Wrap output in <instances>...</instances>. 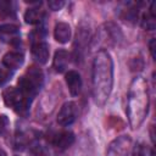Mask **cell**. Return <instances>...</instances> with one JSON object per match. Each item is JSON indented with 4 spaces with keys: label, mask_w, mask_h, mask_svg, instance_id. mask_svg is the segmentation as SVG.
I'll return each mask as SVG.
<instances>
[{
    "label": "cell",
    "mask_w": 156,
    "mask_h": 156,
    "mask_svg": "<svg viewBox=\"0 0 156 156\" xmlns=\"http://www.w3.org/2000/svg\"><path fill=\"white\" fill-rule=\"evenodd\" d=\"M10 126V121L9 117L6 115H0V135H4Z\"/></svg>",
    "instance_id": "17"
},
{
    "label": "cell",
    "mask_w": 156,
    "mask_h": 156,
    "mask_svg": "<svg viewBox=\"0 0 156 156\" xmlns=\"http://www.w3.org/2000/svg\"><path fill=\"white\" fill-rule=\"evenodd\" d=\"M20 32V27L12 22H4L0 24V33L4 35H16Z\"/></svg>",
    "instance_id": "15"
},
{
    "label": "cell",
    "mask_w": 156,
    "mask_h": 156,
    "mask_svg": "<svg viewBox=\"0 0 156 156\" xmlns=\"http://www.w3.org/2000/svg\"><path fill=\"white\" fill-rule=\"evenodd\" d=\"M67 65H68V54H67V51L63 50V49L57 50L55 52L54 61H52V66H54L55 71L61 73L67 68Z\"/></svg>",
    "instance_id": "12"
},
{
    "label": "cell",
    "mask_w": 156,
    "mask_h": 156,
    "mask_svg": "<svg viewBox=\"0 0 156 156\" xmlns=\"http://www.w3.org/2000/svg\"><path fill=\"white\" fill-rule=\"evenodd\" d=\"M0 13L1 18H16L15 4L12 1H0Z\"/></svg>",
    "instance_id": "14"
},
{
    "label": "cell",
    "mask_w": 156,
    "mask_h": 156,
    "mask_svg": "<svg viewBox=\"0 0 156 156\" xmlns=\"http://www.w3.org/2000/svg\"><path fill=\"white\" fill-rule=\"evenodd\" d=\"M32 43V56L38 63H46L49 60L50 50L45 40H35Z\"/></svg>",
    "instance_id": "7"
},
{
    "label": "cell",
    "mask_w": 156,
    "mask_h": 156,
    "mask_svg": "<svg viewBox=\"0 0 156 156\" xmlns=\"http://www.w3.org/2000/svg\"><path fill=\"white\" fill-rule=\"evenodd\" d=\"M77 116H78L77 105L73 101L65 102L57 113V123L62 127L71 126L77 119Z\"/></svg>",
    "instance_id": "6"
},
{
    "label": "cell",
    "mask_w": 156,
    "mask_h": 156,
    "mask_svg": "<svg viewBox=\"0 0 156 156\" xmlns=\"http://www.w3.org/2000/svg\"><path fill=\"white\" fill-rule=\"evenodd\" d=\"M48 6L52 11H58L65 6V1L63 0H50L48 2Z\"/></svg>",
    "instance_id": "19"
},
{
    "label": "cell",
    "mask_w": 156,
    "mask_h": 156,
    "mask_svg": "<svg viewBox=\"0 0 156 156\" xmlns=\"http://www.w3.org/2000/svg\"><path fill=\"white\" fill-rule=\"evenodd\" d=\"M43 84L44 74L41 68L38 66H30L18 79V89L29 101H33V99L40 91Z\"/></svg>",
    "instance_id": "3"
},
{
    "label": "cell",
    "mask_w": 156,
    "mask_h": 156,
    "mask_svg": "<svg viewBox=\"0 0 156 156\" xmlns=\"http://www.w3.org/2000/svg\"><path fill=\"white\" fill-rule=\"evenodd\" d=\"M23 62H24V55L20 50H11L7 54H5L2 57V65L10 71H15L20 68L23 65Z\"/></svg>",
    "instance_id": "8"
},
{
    "label": "cell",
    "mask_w": 156,
    "mask_h": 156,
    "mask_svg": "<svg viewBox=\"0 0 156 156\" xmlns=\"http://www.w3.org/2000/svg\"><path fill=\"white\" fill-rule=\"evenodd\" d=\"M141 26L143 28L145 29H149V30H152L155 28V18L147 12V13H144L143 17H141Z\"/></svg>",
    "instance_id": "16"
},
{
    "label": "cell",
    "mask_w": 156,
    "mask_h": 156,
    "mask_svg": "<svg viewBox=\"0 0 156 156\" xmlns=\"http://www.w3.org/2000/svg\"><path fill=\"white\" fill-rule=\"evenodd\" d=\"M73 143H74V134L69 130H62L60 133L54 134L51 138V144L60 150L68 149L69 146H72Z\"/></svg>",
    "instance_id": "9"
},
{
    "label": "cell",
    "mask_w": 156,
    "mask_h": 156,
    "mask_svg": "<svg viewBox=\"0 0 156 156\" xmlns=\"http://www.w3.org/2000/svg\"><path fill=\"white\" fill-rule=\"evenodd\" d=\"M71 27L68 23H65V22H58L56 23L55 28H54V37L56 39V41L61 43V44H65V43H68V40L71 39Z\"/></svg>",
    "instance_id": "11"
},
{
    "label": "cell",
    "mask_w": 156,
    "mask_h": 156,
    "mask_svg": "<svg viewBox=\"0 0 156 156\" xmlns=\"http://www.w3.org/2000/svg\"><path fill=\"white\" fill-rule=\"evenodd\" d=\"M11 76H12V71L7 69L6 67L5 68L0 67V85H2L6 82H9L11 79Z\"/></svg>",
    "instance_id": "18"
},
{
    "label": "cell",
    "mask_w": 156,
    "mask_h": 156,
    "mask_svg": "<svg viewBox=\"0 0 156 156\" xmlns=\"http://www.w3.org/2000/svg\"><path fill=\"white\" fill-rule=\"evenodd\" d=\"M149 104L147 82L143 77H135L129 85L127 104V115L133 129L139 128L144 122L149 112Z\"/></svg>",
    "instance_id": "2"
},
{
    "label": "cell",
    "mask_w": 156,
    "mask_h": 156,
    "mask_svg": "<svg viewBox=\"0 0 156 156\" xmlns=\"http://www.w3.org/2000/svg\"><path fill=\"white\" fill-rule=\"evenodd\" d=\"M44 16L43 10H39V7H29L24 13V21L29 24H40Z\"/></svg>",
    "instance_id": "13"
},
{
    "label": "cell",
    "mask_w": 156,
    "mask_h": 156,
    "mask_svg": "<svg viewBox=\"0 0 156 156\" xmlns=\"http://www.w3.org/2000/svg\"><path fill=\"white\" fill-rule=\"evenodd\" d=\"M149 49H150V52H151V56L152 58H155V39L152 38L149 43Z\"/></svg>",
    "instance_id": "21"
},
{
    "label": "cell",
    "mask_w": 156,
    "mask_h": 156,
    "mask_svg": "<svg viewBox=\"0 0 156 156\" xmlns=\"http://www.w3.org/2000/svg\"><path fill=\"white\" fill-rule=\"evenodd\" d=\"M113 85V61L107 50L98 51L91 68V91L96 105L104 106Z\"/></svg>",
    "instance_id": "1"
},
{
    "label": "cell",
    "mask_w": 156,
    "mask_h": 156,
    "mask_svg": "<svg viewBox=\"0 0 156 156\" xmlns=\"http://www.w3.org/2000/svg\"><path fill=\"white\" fill-rule=\"evenodd\" d=\"M0 156H6V154H5L2 150H0Z\"/></svg>",
    "instance_id": "22"
},
{
    "label": "cell",
    "mask_w": 156,
    "mask_h": 156,
    "mask_svg": "<svg viewBox=\"0 0 156 156\" xmlns=\"http://www.w3.org/2000/svg\"><path fill=\"white\" fill-rule=\"evenodd\" d=\"M2 99L5 105L11 107L16 113L21 116H27L29 113L32 101H29L18 88L16 87L6 88L2 91Z\"/></svg>",
    "instance_id": "4"
},
{
    "label": "cell",
    "mask_w": 156,
    "mask_h": 156,
    "mask_svg": "<svg viewBox=\"0 0 156 156\" xmlns=\"http://www.w3.org/2000/svg\"><path fill=\"white\" fill-rule=\"evenodd\" d=\"M66 84L72 96H78L82 90V78L77 71H68L66 73Z\"/></svg>",
    "instance_id": "10"
},
{
    "label": "cell",
    "mask_w": 156,
    "mask_h": 156,
    "mask_svg": "<svg viewBox=\"0 0 156 156\" xmlns=\"http://www.w3.org/2000/svg\"><path fill=\"white\" fill-rule=\"evenodd\" d=\"M132 146V138L127 134L113 139L107 149L106 156H128Z\"/></svg>",
    "instance_id": "5"
},
{
    "label": "cell",
    "mask_w": 156,
    "mask_h": 156,
    "mask_svg": "<svg viewBox=\"0 0 156 156\" xmlns=\"http://www.w3.org/2000/svg\"><path fill=\"white\" fill-rule=\"evenodd\" d=\"M133 156H147V149H146L144 145L138 144V145L134 147Z\"/></svg>",
    "instance_id": "20"
}]
</instances>
